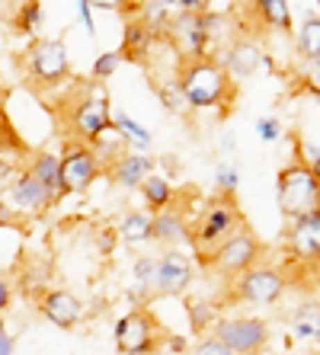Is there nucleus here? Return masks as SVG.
<instances>
[{"label":"nucleus","mask_w":320,"mask_h":355,"mask_svg":"<svg viewBox=\"0 0 320 355\" xmlns=\"http://www.w3.org/2000/svg\"><path fill=\"white\" fill-rule=\"evenodd\" d=\"M157 99H160L164 112H170V116H189L186 96H183V90H180V83H176V77H170V80H160V83H157Z\"/></svg>","instance_id":"2f4dec72"},{"label":"nucleus","mask_w":320,"mask_h":355,"mask_svg":"<svg viewBox=\"0 0 320 355\" xmlns=\"http://www.w3.org/2000/svg\"><path fill=\"white\" fill-rule=\"evenodd\" d=\"M93 10H103V13H122L125 19L135 17L138 10V0H90Z\"/></svg>","instance_id":"4c0bfd02"},{"label":"nucleus","mask_w":320,"mask_h":355,"mask_svg":"<svg viewBox=\"0 0 320 355\" xmlns=\"http://www.w3.org/2000/svg\"><path fill=\"white\" fill-rule=\"evenodd\" d=\"M285 250L301 266H320V208L285 221Z\"/></svg>","instance_id":"4468645a"},{"label":"nucleus","mask_w":320,"mask_h":355,"mask_svg":"<svg viewBox=\"0 0 320 355\" xmlns=\"http://www.w3.org/2000/svg\"><path fill=\"white\" fill-rule=\"evenodd\" d=\"M189 343H192V339H189L186 333H164V336H160V352H167V355H186Z\"/></svg>","instance_id":"58836bf2"},{"label":"nucleus","mask_w":320,"mask_h":355,"mask_svg":"<svg viewBox=\"0 0 320 355\" xmlns=\"http://www.w3.org/2000/svg\"><path fill=\"white\" fill-rule=\"evenodd\" d=\"M26 170L51 192V202H55V205L65 198V186H61V157H58L55 150H45V148L33 150V154L26 157Z\"/></svg>","instance_id":"412c9836"},{"label":"nucleus","mask_w":320,"mask_h":355,"mask_svg":"<svg viewBox=\"0 0 320 355\" xmlns=\"http://www.w3.org/2000/svg\"><path fill=\"white\" fill-rule=\"evenodd\" d=\"M19 170H23V164H19V160L3 157V154H0V192H7V189H10V182L17 180Z\"/></svg>","instance_id":"ea45409f"},{"label":"nucleus","mask_w":320,"mask_h":355,"mask_svg":"<svg viewBox=\"0 0 320 355\" xmlns=\"http://www.w3.org/2000/svg\"><path fill=\"white\" fill-rule=\"evenodd\" d=\"M74 10H77V17H81L83 29H87V35H90V39H96V19H93V13H96V10L90 7V0H74Z\"/></svg>","instance_id":"a19ab883"},{"label":"nucleus","mask_w":320,"mask_h":355,"mask_svg":"<svg viewBox=\"0 0 320 355\" xmlns=\"http://www.w3.org/2000/svg\"><path fill=\"white\" fill-rule=\"evenodd\" d=\"M58 157H61V186H65V196H81V192H87L103 176V166H99L96 154L83 141L65 138Z\"/></svg>","instance_id":"9d476101"},{"label":"nucleus","mask_w":320,"mask_h":355,"mask_svg":"<svg viewBox=\"0 0 320 355\" xmlns=\"http://www.w3.org/2000/svg\"><path fill=\"white\" fill-rule=\"evenodd\" d=\"M176 83H180L183 96H186L189 112H218L221 116L237 96V83L230 80L228 71L221 64H214L212 58L183 61L176 67Z\"/></svg>","instance_id":"f257e3e1"},{"label":"nucleus","mask_w":320,"mask_h":355,"mask_svg":"<svg viewBox=\"0 0 320 355\" xmlns=\"http://www.w3.org/2000/svg\"><path fill=\"white\" fill-rule=\"evenodd\" d=\"M196 282V259L180 247H164L157 253V295L180 297Z\"/></svg>","instance_id":"ddd939ff"},{"label":"nucleus","mask_w":320,"mask_h":355,"mask_svg":"<svg viewBox=\"0 0 320 355\" xmlns=\"http://www.w3.org/2000/svg\"><path fill=\"white\" fill-rule=\"evenodd\" d=\"M176 10H183V13H205V10H212V0H176Z\"/></svg>","instance_id":"c03bdc74"},{"label":"nucleus","mask_w":320,"mask_h":355,"mask_svg":"<svg viewBox=\"0 0 320 355\" xmlns=\"http://www.w3.org/2000/svg\"><path fill=\"white\" fill-rule=\"evenodd\" d=\"M154 45H157V35L151 33L138 17L125 19L122 45H119V51H122L125 61H132V64H151V51H154Z\"/></svg>","instance_id":"aec40b11"},{"label":"nucleus","mask_w":320,"mask_h":355,"mask_svg":"<svg viewBox=\"0 0 320 355\" xmlns=\"http://www.w3.org/2000/svg\"><path fill=\"white\" fill-rule=\"evenodd\" d=\"M132 282L141 295H154L157 291V253H141L132 263Z\"/></svg>","instance_id":"7c9ffc66"},{"label":"nucleus","mask_w":320,"mask_h":355,"mask_svg":"<svg viewBox=\"0 0 320 355\" xmlns=\"http://www.w3.org/2000/svg\"><path fill=\"white\" fill-rule=\"evenodd\" d=\"M246 7L253 13V19L263 26L266 33L292 35L295 23H292V3L288 0H246Z\"/></svg>","instance_id":"4be33fe9"},{"label":"nucleus","mask_w":320,"mask_h":355,"mask_svg":"<svg viewBox=\"0 0 320 355\" xmlns=\"http://www.w3.org/2000/svg\"><path fill=\"white\" fill-rule=\"evenodd\" d=\"M115 237L122 240L125 247L144 250L148 243H154V215L148 208H128L115 224Z\"/></svg>","instance_id":"6ab92c4d"},{"label":"nucleus","mask_w":320,"mask_h":355,"mask_svg":"<svg viewBox=\"0 0 320 355\" xmlns=\"http://www.w3.org/2000/svg\"><path fill=\"white\" fill-rule=\"evenodd\" d=\"M19 64L35 90H58L71 80V55H67L65 39H51V35L33 39L26 45Z\"/></svg>","instance_id":"7ed1b4c3"},{"label":"nucleus","mask_w":320,"mask_h":355,"mask_svg":"<svg viewBox=\"0 0 320 355\" xmlns=\"http://www.w3.org/2000/svg\"><path fill=\"white\" fill-rule=\"evenodd\" d=\"M263 58H266V49L253 39V35H246V33L212 51V61L214 64H221L234 83L260 74V71H263Z\"/></svg>","instance_id":"f8f14e48"},{"label":"nucleus","mask_w":320,"mask_h":355,"mask_svg":"<svg viewBox=\"0 0 320 355\" xmlns=\"http://www.w3.org/2000/svg\"><path fill=\"white\" fill-rule=\"evenodd\" d=\"M212 336H218L224 346L230 349L234 355H250V352H260V349L269 346L272 330L269 323L263 317H253V314H228V317H218L212 323Z\"/></svg>","instance_id":"1a4fd4ad"},{"label":"nucleus","mask_w":320,"mask_h":355,"mask_svg":"<svg viewBox=\"0 0 320 355\" xmlns=\"http://www.w3.org/2000/svg\"><path fill=\"white\" fill-rule=\"evenodd\" d=\"M112 128L125 138V144L132 150H151L154 148V132H151L148 125H141L132 112H125L122 106L112 109Z\"/></svg>","instance_id":"393cba45"},{"label":"nucleus","mask_w":320,"mask_h":355,"mask_svg":"<svg viewBox=\"0 0 320 355\" xmlns=\"http://www.w3.org/2000/svg\"><path fill=\"white\" fill-rule=\"evenodd\" d=\"M154 166H157V160L151 157V150H132L128 148L122 157L106 170V176L122 192H138V186L144 182V176L154 173Z\"/></svg>","instance_id":"f3484780"},{"label":"nucleus","mask_w":320,"mask_h":355,"mask_svg":"<svg viewBox=\"0 0 320 355\" xmlns=\"http://www.w3.org/2000/svg\"><path fill=\"white\" fill-rule=\"evenodd\" d=\"M138 192H141V202H144L141 208H148L151 215H157V211H164V208L176 205V189H173V180H170V176H164V173H157V170L144 176V182L138 186Z\"/></svg>","instance_id":"b1692460"},{"label":"nucleus","mask_w":320,"mask_h":355,"mask_svg":"<svg viewBox=\"0 0 320 355\" xmlns=\"http://www.w3.org/2000/svg\"><path fill=\"white\" fill-rule=\"evenodd\" d=\"M311 173H314V176H317V182H320V154H317V157H314V160H311Z\"/></svg>","instance_id":"de8ad7c7"},{"label":"nucleus","mask_w":320,"mask_h":355,"mask_svg":"<svg viewBox=\"0 0 320 355\" xmlns=\"http://www.w3.org/2000/svg\"><path fill=\"white\" fill-rule=\"evenodd\" d=\"M250 355H272V352H266V349H260V352H250Z\"/></svg>","instance_id":"8fccbe9b"},{"label":"nucleus","mask_w":320,"mask_h":355,"mask_svg":"<svg viewBox=\"0 0 320 355\" xmlns=\"http://www.w3.org/2000/svg\"><path fill=\"white\" fill-rule=\"evenodd\" d=\"M253 128H256V138L263 144H279L285 138V125H282L279 116H260L253 122Z\"/></svg>","instance_id":"c9c22d12"},{"label":"nucleus","mask_w":320,"mask_h":355,"mask_svg":"<svg viewBox=\"0 0 320 355\" xmlns=\"http://www.w3.org/2000/svg\"><path fill=\"white\" fill-rule=\"evenodd\" d=\"M10 304H13V285L0 275V317H7Z\"/></svg>","instance_id":"37998d69"},{"label":"nucleus","mask_w":320,"mask_h":355,"mask_svg":"<svg viewBox=\"0 0 320 355\" xmlns=\"http://www.w3.org/2000/svg\"><path fill=\"white\" fill-rule=\"evenodd\" d=\"M135 17H138L141 23L148 26V29L157 35V39H164L167 29H170L173 10L167 7V3H160V0H138V10H135Z\"/></svg>","instance_id":"c85d7f7f"},{"label":"nucleus","mask_w":320,"mask_h":355,"mask_svg":"<svg viewBox=\"0 0 320 355\" xmlns=\"http://www.w3.org/2000/svg\"><path fill=\"white\" fill-rule=\"evenodd\" d=\"M19 221V211L10 202H0V227H13Z\"/></svg>","instance_id":"a18cd8bd"},{"label":"nucleus","mask_w":320,"mask_h":355,"mask_svg":"<svg viewBox=\"0 0 320 355\" xmlns=\"http://www.w3.org/2000/svg\"><path fill=\"white\" fill-rule=\"evenodd\" d=\"M240 189V166L234 160H221L214 166V196H237Z\"/></svg>","instance_id":"72a5a7b5"},{"label":"nucleus","mask_w":320,"mask_h":355,"mask_svg":"<svg viewBox=\"0 0 320 355\" xmlns=\"http://www.w3.org/2000/svg\"><path fill=\"white\" fill-rule=\"evenodd\" d=\"M13 33L29 42L45 33V7H42V0H23L19 3V10L13 13Z\"/></svg>","instance_id":"bb28decb"},{"label":"nucleus","mask_w":320,"mask_h":355,"mask_svg":"<svg viewBox=\"0 0 320 355\" xmlns=\"http://www.w3.org/2000/svg\"><path fill=\"white\" fill-rule=\"evenodd\" d=\"M154 243L192 250V221L186 218V211H180L176 205L157 211L154 215Z\"/></svg>","instance_id":"a211bd4d"},{"label":"nucleus","mask_w":320,"mask_h":355,"mask_svg":"<svg viewBox=\"0 0 320 355\" xmlns=\"http://www.w3.org/2000/svg\"><path fill=\"white\" fill-rule=\"evenodd\" d=\"M218 148H221L224 154H230V150H234V132H224V135H221V144H218Z\"/></svg>","instance_id":"49530a36"},{"label":"nucleus","mask_w":320,"mask_h":355,"mask_svg":"<svg viewBox=\"0 0 320 355\" xmlns=\"http://www.w3.org/2000/svg\"><path fill=\"white\" fill-rule=\"evenodd\" d=\"M0 355H17V336L7 330L3 317H0Z\"/></svg>","instance_id":"79ce46f5"},{"label":"nucleus","mask_w":320,"mask_h":355,"mask_svg":"<svg viewBox=\"0 0 320 355\" xmlns=\"http://www.w3.org/2000/svg\"><path fill=\"white\" fill-rule=\"evenodd\" d=\"M35 304H39V314L58 330H74L83 320V314H87L83 301L67 288H45L35 297Z\"/></svg>","instance_id":"2eb2a0df"},{"label":"nucleus","mask_w":320,"mask_h":355,"mask_svg":"<svg viewBox=\"0 0 320 355\" xmlns=\"http://www.w3.org/2000/svg\"><path fill=\"white\" fill-rule=\"evenodd\" d=\"M256 263H263V240L256 237V234L244 224V227L234 231L228 240H221V243L205 257L202 266H208L212 272H218L221 279L230 282Z\"/></svg>","instance_id":"423d86ee"},{"label":"nucleus","mask_w":320,"mask_h":355,"mask_svg":"<svg viewBox=\"0 0 320 355\" xmlns=\"http://www.w3.org/2000/svg\"><path fill=\"white\" fill-rule=\"evenodd\" d=\"M292 42H295L298 61L320 58V13L308 19H298L295 29H292Z\"/></svg>","instance_id":"a878e982"},{"label":"nucleus","mask_w":320,"mask_h":355,"mask_svg":"<svg viewBox=\"0 0 320 355\" xmlns=\"http://www.w3.org/2000/svg\"><path fill=\"white\" fill-rule=\"evenodd\" d=\"M276 202H279V211L285 221L320 208V182L311 173V166L301 160H292L282 166L276 176Z\"/></svg>","instance_id":"39448f33"},{"label":"nucleus","mask_w":320,"mask_h":355,"mask_svg":"<svg viewBox=\"0 0 320 355\" xmlns=\"http://www.w3.org/2000/svg\"><path fill=\"white\" fill-rule=\"evenodd\" d=\"M244 224L246 221L240 215L237 196H214L192 221V257H196V263H205L208 253L234 231H240Z\"/></svg>","instance_id":"20e7f679"},{"label":"nucleus","mask_w":320,"mask_h":355,"mask_svg":"<svg viewBox=\"0 0 320 355\" xmlns=\"http://www.w3.org/2000/svg\"><path fill=\"white\" fill-rule=\"evenodd\" d=\"M298 87H301V93H308V96L320 99V58H311V61H298Z\"/></svg>","instance_id":"f704fd0d"},{"label":"nucleus","mask_w":320,"mask_h":355,"mask_svg":"<svg viewBox=\"0 0 320 355\" xmlns=\"http://www.w3.org/2000/svg\"><path fill=\"white\" fill-rule=\"evenodd\" d=\"M65 109H67V116H65L67 138L93 144L99 135H106L112 128V103H109L103 83H96V80L81 83L77 96L65 99Z\"/></svg>","instance_id":"f03ea898"},{"label":"nucleus","mask_w":320,"mask_h":355,"mask_svg":"<svg viewBox=\"0 0 320 355\" xmlns=\"http://www.w3.org/2000/svg\"><path fill=\"white\" fill-rule=\"evenodd\" d=\"M3 196H7V202L17 208L19 215H29V218H33V215H45L49 208H55L51 192L45 189V186H42V182L35 180L26 166L17 173V180L10 182V189L3 192Z\"/></svg>","instance_id":"dca6fc26"},{"label":"nucleus","mask_w":320,"mask_h":355,"mask_svg":"<svg viewBox=\"0 0 320 355\" xmlns=\"http://www.w3.org/2000/svg\"><path fill=\"white\" fill-rule=\"evenodd\" d=\"M170 42V49L176 51V58L183 61H202L212 58V42L205 35V26L199 13H183V10H173L170 17V29L164 35Z\"/></svg>","instance_id":"9b49d317"},{"label":"nucleus","mask_w":320,"mask_h":355,"mask_svg":"<svg viewBox=\"0 0 320 355\" xmlns=\"http://www.w3.org/2000/svg\"><path fill=\"white\" fill-rule=\"evenodd\" d=\"M288 336L295 343L320 346V301H301L288 314Z\"/></svg>","instance_id":"5701e85b"},{"label":"nucleus","mask_w":320,"mask_h":355,"mask_svg":"<svg viewBox=\"0 0 320 355\" xmlns=\"http://www.w3.org/2000/svg\"><path fill=\"white\" fill-rule=\"evenodd\" d=\"M90 148H93V154H96L99 166H103V173H106L109 166H112L115 160H119V157L125 154V150H128V144H125V138H122L119 132H115V128H109L106 135H99V138L93 141Z\"/></svg>","instance_id":"c756f323"},{"label":"nucleus","mask_w":320,"mask_h":355,"mask_svg":"<svg viewBox=\"0 0 320 355\" xmlns=\"http://www.w3.org/2000/svg\"><path fill=\"white\" fill-rule=\"evenodd\" d=\"M218 317H221V304H218V301H208V297H196V301H189V307H186V320H189V333H192V336H205Z\"/></svg>","instance_id":"cd10ccee"},{"label":"nucleus","mask_w":320,"mask_h":355,"mask_svg":"<svg viewBox=\"0 0 320 355\" xmlns=\"http://www.w3.org/2000/svg\"><path fill=\"white\" fill-rule=\"evenodd\" d=\"M125 64V58H122V51H99L96 58L90 61V80H96V83H106V80H112L115 74H119V67Z\"/></svg>","instance_id":"473e14b6"},{"label":"nucleus","mask_w":320,"mask_h":355,"mask_svg":"<svg viewBox=\"0 0 320 355\" xmlns=\"http://www.w3.org/2000/svg\"><path fill=\"white\" fill-rule=\"evenodd\" d=\"M7 83H3V74H0V103H3V99H7Z\"/></svg>","instance_id":"09e8293b"},{"label":"nucleus","mask_w":320,"mask_h":355,"mask_svg":"<svg viewBox=\"0 0 320 355\" xmlns=\"http://www.w3.org/2000/svg\"><path fill=\"white\" fill-rule=\"evenodd\" d=\"M285 288H288L285 272L276 269V266H266V263L250 266L237 279H230V297H234V301H244V304H253V307L279 304Z\"/></svg>","instance_id":"0eeeda50"},{"label":"nucleus","mask_w":320,"mask_h":355,"mask_svg":"<svg viewBox=\"0 0 320 355\" xmlns=\"http://www.w3.org/2000/svg\"><path fill=\"white\" fill-rule=\"evenodd\" d=\"M164 327L151 314V307H132L115 320V349L122 355H157Z\"/></svg>","instance_id":"6e6552de"},{"label":"nucleus","mask_w":320,"mask_h":355,"mask_svg":"<svg viewBox=\"0 0 320 355\" xmlns=\"http://www.w3.org/2000/svg\"><path fill=\"white\" fill-rule=\"evenodd\" d=\"M186 355H234L228 346H224L218 336H212V333H205V336H199L196 343H189Z\"/></svg>","instance_id":"e433bc0d"}]
</instances>
